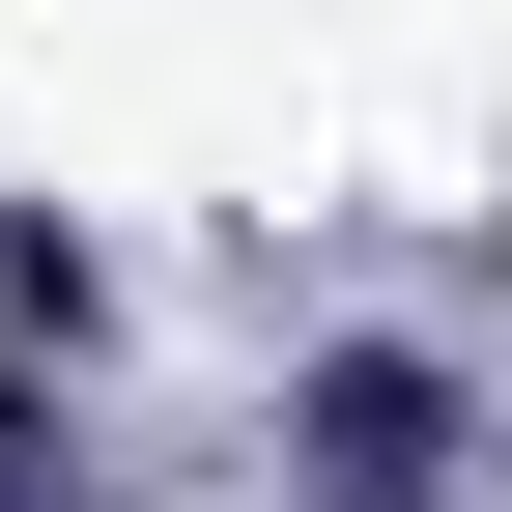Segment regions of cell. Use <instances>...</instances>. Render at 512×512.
<instances>
[{
	"label": "cell",
	"mask_w": 512,
	"mask_h": 512,
	"mask_svg": "<svg viewBox=\"0 0 512 512\" xmlns=\"http://www.w3.org/2000/svg\"><path fill=\"white\" fill-rule=\"evenodd\" d=\"M313 484H342V512H456V370H427V342H370L342 399H313Z\"/></svg>",
	"instance_id": "6da1fadb"
}]
</instances>
